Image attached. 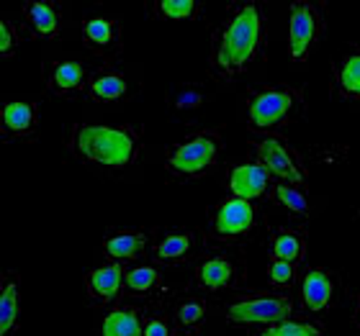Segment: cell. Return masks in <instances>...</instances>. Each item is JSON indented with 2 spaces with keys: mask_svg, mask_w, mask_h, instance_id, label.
I'll return each mask as SVG.
<instances>
[{
  "mask_svg": "<svg viewBox=\"0 0 360 336\" xmlns=\"http://www.w3.org/2000/svg\"><path fill=\"white\" fill-rule=\"evenodd\" d=\"M268 57V15L255 0L234 3L211 31L209 72L219 83H234Z\"/></svg>",
  "mask_w": 360,
  "mask_h": 336,
  "instance_id": "6da1fadb",
  "label": "cell"
},
{
  "mask_svg": "<svg viewBox=\"0 0 360 336\" xmlns=\"http://www.w3.org/2000/svg\"><path fill=\"white\" fill-rule=\"evenodd\" d=\"M144 147L142 126L134 123H75L68 134V149L83 165L127 170L139 159Z\"/></svg>",
  "mask_w": 360,
  "mask_h": 336,
  "instance_id": "7a4b0ae2",
  "label": "cell"
},
{
  "mask_svg": "<svg viewBox=\"0 0 360 336\" xmlns=\"http://www.w3.org/2000/svg\"><path fill=\"white\" fill-rule=\"evenodd\" d=\"M248 126L260 136L281 134L307 116V95L293 85H263L248 93Z\"/></svg>",
  "mask_w": 360,
  "mask_h": 336,
  "instance_id": "3957f363",
  "label": "cell"
},
{
  "mask_svg": "<svg viewBox=\"0 0 360 336\" xmlns=\"http://www.w3.org/2000/svg\"><path fill=\"white\" fill-rule=\"evenodd\" d=\"M224 149V142L217 131L211 128H201L188 134L186 139H180L173 144L165 154V170L173 175L175 180H195L209 175L214 167L219 165V154Z\"/></svg>",
  "mask_w": 360,
  "mask_h": 336,
  "instance_id": "277c9868",
  "label": "cell"
},
{
  "mask_svg": "<svg viewBox=\"0 0 360 336\" xmlns=\"http://www.w3.org/2000/svg\"><path fill=\"white\" fill-rule=\"evenodd\" d=\"M257 224H260V210L255 203L226 195L209 210L206 239L214 241L209 247H224V244L245 239L255 231Z\"/></svg>",
  "mask_w": 360,
  "mask_h": 336,
  "instance_id": "5b68a950",
  "label": "cell"
},
{
  "mask_svg": "<svg viewBox=\"0 0 360 336\" xmlns=\"http://www.w3.org/2000/svg\"><path fill=\"white\" fill-rule=\"evenodd\" d=\"M327 34V13L322 3L293 0L288 6V57L296 65L309 62Z\"/></svg>",
  "mask_w": 360,
  "mask_h": 336,
  "instance_id": "8992f818",
  "label": "cell"
},
{
  "mask_svg": "<svg viewBox=\"0 0 360 336\" xmlns=\"http://www.w3.org/2000/svg\"><path fill=\"white\" fill-rule=\"evenodd\" d=\"M193 280L195 288L201 293H226L237 290L248 280L245 269V257H240L232 249H211L201 254L193 264Z\"/></svg>",
  "mask_w": 360,
  "mask_h": 336,
  "instance_id": "52a82bcc",
  "label": "cell"
},
{
  "mask_svg": "<svg viewBox=\"0 0 360 336\" xmlns=\"http://www.w3.org/2000/svg\"><path fill=\"white\" fill-rule=\"evenodd\" d=\"M293 300L283 293H250L224 308V318L234 326H273L293 316Z\"/></svg>",
  "mask_w": 360,
  "mask_h": 336,
  "instance_id": "ba28073f",
  "label": "cell"
},
{
  "mask_svg": "<svg viewBox=\"0 0 360 336\" xmlns=\"http://www.w3.org/2000/svg\"><path fill=\"white\" fill-rule=\"evenodd\" d=\"M255 159L268 167V172L276 177V182H288L296 187H307L309 182V167L304 165V157L285 136L268 134L257 136L252 142Z\"/></svg>",
  "mask_w": 360,
  "mask_h": 336,
  "instance_id": "9c48e42d",
  "label": "cell"
},
{
  "mask_svg": "<svg viewBox=\"0 0 360 336\" xmlns=\"http://www.w3.org/2000/svg\"><path fill=\"white\" fill-rule=\"evenodd\" d=\"M80 41L101 60H116L124 52V23L113 15H90L77 23Z\"/></svg>",
  "mask_w": 360,
  "mask_h": 336,
  "instance_id": "30bf717a",
  "label": "cell"
},
{
  "mask_svg": "<svg viewBox=\"0 0 360 336\" xmlns=\"http://www.w3.org/2000/svg\"><path fill=\"white\" fill-rule=\"evenodd\" d=\"M299 303L311 316L327 314L338 298V277L330 269L309 267L299 277Z\"/></svg>",
  "mask_w": 360,
  "mask_h": 336,
  "instance_id": "8fae6325",
  "label": "cell"
},
{
  "mask_svg": "<svg viewBox=\"0 0 360 336\" xmlns=\"http://www.w3.org/2000/svg\"><path fill=\"white\" fill-rule=\"evenodd\" d=\"M85 293L90 300L113 308L121 295H127V267L119 262H105L101 267H93L85 275Z\"/></svg>",
  "mask_w": 360,
  "mask_h": 336,
  "instance_id": "7c38bea8",
  "label": "cell"
},
{
  "mask_svg": "<svg viewBox=\"0 0 360 336\" xmlns=\"http://www.w3.org/2000/svg\"><path fill=\"white\" fill-rule=\"evenodd\" d=\"M44 88L57 98H70L75 93H83L88 88L90 72L83 62L77 60H46L44 62Z\"/></svg>",
  "mask_w": 360,
  "mask_h": 336,
  "instance_id": "4fadbf2b",
  "label": "cell"
},
{
  "mask_svg": "<svg viewBox=\"0 0 360 336\" xmlns=\"http://www.w3.org/2000/svg\"><path fill=\"white\" fill-rule=\"evenodd\" d=\"M39 103L8 100L0 105V134L13 142H31L39 134Z\"/></svg>",
  "mask_w": 360,
  "mask_h": 336,
  "instance_id": "5bb4252c",
  "label": "cell"
},
{
  "mask_svg": "<svg viewBox=\"0 0 360 336\" xmlns=\"http://www.w3.org/2000/svg\"><path fill=\"white\" fill-rule=\"evenodd\" d=\"M273 175L268 172V167L263 162H245V165H237L229 170V195L234 198H242V201H252L257 198H265L273 190Z\"/></svg>",
  "mask_w": 360,
  "mask_h": 336,
  "instance_id": "9a60e30c",
  "label": "cell"
},
{
  "mask_svg": "<svg viewBox=\"0 0 360 336\" xmlns=\"http://www.w3.org/2000/svg\"><path fill=\"white\" fill-rule=\"evenodd\" d=\"M134 88H131V77L119 67H98L96 72H90L88 88H85V95L93 100V103H121L131 98Z\"/></svg>",
  "mask_w": 360,
  "mask_h": 336,
  "instance_id": "2e32d148",
  "label": "cell"
},
{
  "mask_svg": "<svg viewBox=\"0 0 360 336\" xmlns=\"http://www.w3.org/2000/svg\"><path fill=\"white\" fill-rule=\"evenodd\" d=\"M21 272L18 269H6L0 275V336H18V331H21Z\"/></svg>",
  "mask_w": 360,
  "mask_h": 336,
  "instance_id": "e0dca14e",
  "label": "cell"
},
{
  "mask_svg": "<svg viewBox=\"0 0 360 336\" xmlns=\"http://www.w3.org/2000/svg\"><path fill=\"white\" fill-rule=\"evenodd\" d=\"M62 3L57 0H29L23 3V23L31 36L52 41L62 34Z\"/></svg>",
  "mask_w": 360,
  "mask_h": 336,
  "instance_id": "ac0fdd59",
  "label": "cell"
},
{
  "mask_svg": "<svg viewBox=\"0 0 360 336\" xmlns=\"http://www.w3.org/2000/svg\"><path fill=\"white\" fill-rule=\"evenodd\" d=\"M152 249V241L147 236V231L139 229H127V231H113L101 241V252L108 262H136L139 257Z\"/></svg>",
  "mask_w": 360,
  "mask_h": 336,
  "instance_id": "d6986e66",
  "label": "cell"
},
{
  "mask_svg": "<svg viewBox=\"0 0 360 336\" xmlns=\"http://www.w3.org/2000/svg\"><path fill=\"white\" fill-rule=\"evenodd\" d=\"M195 249H198V234L195 231H170L152 241L150 254L155 264L175 267V264L191 260Z\"/></svg>",
  "mask_w": 360,
  "mask_h": 336,
  "instance_id": "ffe728a7",
  "label": "cell"
},
{
  "mask_svg": "<svg viewBox=\"0 0 360 336\" xmlns=\"http://www.w3.org/2000/svg\"><path fill=\"white\" fill-rule=\"evenodd\" d=\"M332 95L360 100V49H347L332 62Z\"/></svg>",
  "mask_w": 360,
  "mask_h": 336,
  "instance_id": "44dd1931",
  "label": "cell"
},
{
  "mask_svg": "<svg viewBox=\"0 0 360 336\" xmlns=\"http://www.w3.org/2000/svg\"><path fill=\"white\" fill-rule=\"evenodd\" d=\"M307 231L304 226H281L276 231L270 234L268 241V254L270 260H283V262H293L299 264L307 257Z\"/></svg>",
  "mask_w": 360,
  "mask_h": 336,
  "instance_id": "7402d4cb",
  "label": "cell"
},
{
  "mask_svg": "<svg viewBox=\"0 0 360 336\" xmlns=\"http://www.w3.org/2000/svg\"><path fill=\"white\" fill-rule=\"evenodd\" d=\"M144 318L139 306H113L105 311L101 318V336H142L144 334Z\"/></svg>",
  "mask_w": 360,
  "mask_h": 336,
  "instance_id": "603a6c76",
  "label": "cell"
},
{
  "mask_svg": "<svg viewBox=\"0 0 360 336\" xmlns=\"http://www.w3.org/2000/svg\"><path fill=\"white\" fill-rule=\"evenodd\" d=\"M162 288H165V275L155 262H142V264L127 269V295H131V298H158Z\"/></svg>",
  "mask_w": 360,
  "mask_h": 336,
  "instance_id": "cb8c5ba5",
  "label": "cell"
},
{
  "mask_svg": "<svg viewBox=\"0 0 360 336\" xmlns=\"http://www.w3.org/2000/svg\"><path fill=\"white\" fill-rule=\"evenodd\" d=\"M209 316V300L203 295H183L173 303V323L180 331H195Z\"/></svg>",
  "mask_w": 360,
  "mask_h": 336,
  "instance_id": "d4e9b609",
  "label": "cell"
},
{
  "mask_svg": "<svg viewBox=\"0 0 360 336\" xmlns=\"http://www.w3.org/2000/svg\"><path fill=\"white\" fill-rule=\"evenodd\" d=\"M270 198L278 208H283L285 213H291L296 218H309L311 216V198H309L307 187H296L288 182H276L270 190Z\"/></svg>",
  "mask_w": 360,
  "mask_h": 336,
  "instance_id": "484cf974",
  "label": "cell"
},
{
  "mask_svg": "<svg viewBox=\"0 0 360 336\" xmlns=\"http://www.w3.org/2000/svg\"><path fill=\"white\" fill-rule=\"evenodd\" d=\"M147 11L158 21H195L203 6L198 0H152Z\"/></svg>",
  "mask_w": 360,
  "mask_h": 336,
  "instance_id": "4316f807",
  "label": "cell"
},
{
  "mask_svg": "<svg viewBox=\"0 0 360 336\" xmlns=\"http://www.w3.org/2000/svg\"><path fill=\"white\" fill-rule=\"evenodd\" d=\"M167 105H170V111H175V113L198 111V108L206 105V90L193 83L175 85V88L167 90Z\"/></svg>",
  "mask_w": 360,
  "mask_h": 336,
  "instance_id": "83f0119b",
  "label": "cell"
},
{
  "mask_svg": "<svg viewBox=\"0 0 360 336\" xmlns=\"http://www.w3.org/2000/svg\"><path fill=\"white\" fill-rule=\"evenodd\" d=\"M255 336H324V326L316 321H307V318H285L273 326L257 329Z\"/></svg>",
  "mask_w": 360,
  "mask_h": 336,
  "instance_id": "f1b7e54d",
  "label": "cell"
},
{
  "mask_svg": "<svg viewBox=\"0 0 360 336\" xmlns=\"http://www.w3.org/2000/svg\"><path fill=\"white\" fill-rule=\"evenodd\" d=\"M299 264L293 262H283V260H270L268 264V280L273 288L283 290V288H291V285H299Z\"/></svg>",
  "mask_w": 360,
  "mask_h": 336,
  "instance_id": "f546056e",
  "label": "cell"
},
{
  "mask_svg": "<svg viewBox=\"0 0 360 336\" xmlns=\"http://www.w3.org/2000/svg\"><path fill=\"white\" fill-rule=\"evenodd\" d=\"M21 31L15 29L13 21H8V18H3L0 21V57H11V54H15V49L21 46Z\"/></svg>",
  "mask_w": 360,
  "mask_h": 336,
  "instance_id": "4dcf8cb0",
  "label": "cell"
},
{
  "mask_svg": "<svg viewBox=\"0 0 360 336\" xmlns=\"http://www.w3.org/2000/svg\"><path fill=\"white\" fill-rule=\"evenodd\" d=\"M142 336H175L173 318H167V316H147Z\"/></svg>",
  "mask_w": 360,
  "mask_h": 336,
  "instance_id": "1f68e13d",
  "label": "cell"
},
{
  "mask_svg": "<svg viewBox=\"0 0 360 336\" xmlns=\"http://www.w3.org/2000/svg\"><path fill=\"white\" fill-rule=\"evenodd\" d=\"M353 321L360 326V295H358V300H355V311H353Z\"/></svg>",
  "mask_w": 360,
  "mask_h": 336,
  "instance_id": "d6a6232c",
  "label": "cell"
},
{
  "mask_svg": "<svg viewBox=\"0 0 360 336\" xmlns=\"http://www.w3.org/2000/svg\"><path fill=\"white\" fill-rule=\"evenodd\" d=\"M175 336H198V334H195V331H178Z\"/></svg>",
  "mask_w": 360,
  "mask_h": 336,
  "instance_id": "836d02e7",
  "label": "cell"
}]
</instances>
